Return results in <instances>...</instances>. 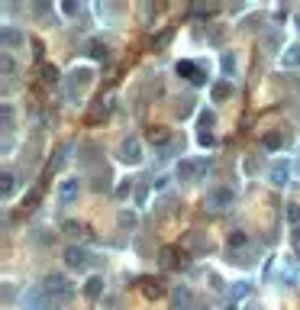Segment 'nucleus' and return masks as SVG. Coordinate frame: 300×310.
Masks as SVG:
<instances>
[{"label":"nucleus","mask_w":300,"mask_h":310,"mask_svg":"<svg viewBox=\"0 0 300 310\" xmlns=\"http://www.w3.org/2000/svg\"><path fill=\"white\" fill-rule=\"evenodd\" d=\"M233 197H236V191L233 188H220V191H213V194H210V207H213V210H223V207H229L233 204Z\"/></svg>","instance_id":"obj_2"},{"label":"nucleus","mask_w":300,"mask_h":310,"mask_svg":"<svg viewBox=\"0 0 300 310\" xmlns=\"http://www.w3.org/2000/svg\"><path fill=\"white\" fill-rule=\"evenodd\" d=\"M262 142H265V149H281V142H284V139H281V133H268Z\"/></svg>","instance_id":"obj_15"},{"label":"nucleus","mask_w":300,"mask_h":310,"mask_svg":"<svg viewBox=\"0 0 300 310\" xmlns=\"http://www.w3.org/2000/svg\"><path fill=\"white\" fill-rule=\"evenodd\" d=\"M13 194V175H3V197Z\"/></svg>","instance_id":"obj_21"},{"label":"nucleus","mask_w":300,"mask_h":310,"mask_svg":"<svg viewBox=\"0 0 300 310\" xmlns=\"http://www.w3.org/2000/svg\"><path fill=\"white\" fill-rule=\"evenodd\" d=\"M288 220H291V223H300V207H297V204L288 207Z\"/></svg>","instance_id":"obj_19"},{"label":"nucleus","mask_w":300,"mask_h":310,"mask_svg":"<svg viewBox=\"0 0 300 310\" xmlns=\"http://www.w3.org/2000/svg\"><path fill=\"white\" fill-rule=\"evenodd\" d=\"M100 291H104V281H100V278H91V281H87L84 294H87L91 301H97V298H100Z\"/></svg>","instance_id":"obj_11"},{"label":"nucleus","mask_w":300,"mask_h":310,"mask_svg":"<svg viewBox=\"0 0 300 310\" xmlns=\"http://www.w3.org/2000/svg\"><path fill=\"white\" fill-rule=\"evenodd\" d=\"M58 197H61V204H71L74 197H78V181H61V188H58Z\"/></svg>","instance_id":"obj_7"},{"label":"nucleus","mask_w":300,"mask_h":310,"mask_svg":"<svg viewBox=\"0 0 300 310\" xmlns=\"http://www.w3.org/2000/svg\"><path fill=\"white\" fill-rule=\"evenodd\" d=\"M284 65H288V68H294V65H300V45H291V49H288V55H284Z\"/></svg>","instance_id":"obj_13"},{"label":"nucleus","mask_w":300,"mask_h":310,"mask_svg":"<svg viewBox=\"0 0 300 310\" xmlns=\"http://www.w3.org/2000/svg\"><path fill=\"white\" fill-rule=\"evenodd\" d=\"M65 233H68V236H81L84 226H81V223H65Z\"/></svg>","instance_id":"obj_18"},{"label":"nucleus","mask_w":300,"mask_h":310,"mask_svg":"<svg viewBox=\"0 0 300 310\" xmlns=\"http://www.w3.org/2000/svg\"><path fill=\"white\" fill-rule=\"evenodd\" d=\"M168 139H171V129H165V126L149 129V142H152V146H165Z\"/></svg>","instance_id":"obj_9"},{"label":"nucleus","mask_w":300,"mask_h":310,"mask_svg":"<svg viewBox=\"0 0 300 310\" xmlns=\"http://www.w3.org/2000/svg\"><path fill=\"white\" fill-rule=\"evenodd\" d=\"M249 243V236H245L242 230H236V233H229V246H245Z\"/></svg>","instance_id":"obj_16"},{"label":"nucleus","mask_w":300,"mask_h":310,"mask_svg":"<svg viewBox=\"0 0 300 310\" xmlns=\"http://www.w3.org/2000/svg\"><path fill=\"white\" fill-rule=\"evenodd\" d=\"M129 191H133V181H129V184H120V191H117V194H120V197H126Z\"/></svg>","instance_id":"obj_23"},{"label":"nucleus","mask_w":300,"mask_h":310,"mask_svg":"<svg viewBox=\"0 0 300 310\" xmlns=\"http://www.w3.org/2000/svg\"><path fill=\"white\" fill-rule=\"evenodd\" d=\"M229 91H233V84H229V81H220V84L213 87V100H223Z\"/></svg>","instance_id":"obj_14"},{"label":"nucleus","mask_w":300,"mask_h":310,"mask_svg":"<svg viewBox=\"0 0 300 310\" xmlns=\"http://www.w3.org/2000/svg\"><path fill=\"white\" fill-rule=\"evenodd\" d=\"M194 171H197V165H194V162H184V165H181V178H190Z\"/></svg>","instance_id":"obj_20"},{"label":"nucleus","mask_w":300,"mask_h":310,"mask_svg":"<svg viewBox=\"0 0 300 310\" xmlns=\"http://www.w3.org/2000/svg\"><path fill=\"white\" fill-rule=\"evenodd\" d=\"M107 113H110V103H107V100H97V103H94V107H91V113L84 116V120H87V123H91V126H94V123H100V120H104Z\"/></svg>","instance_id":"obj_6"},{"label":"nucleus","mask_w":300,"mask_h":310,"mask_svg":"<svg viewBox=\"0 0 300 310\" xmlns=\"http://www.w3.org/2000/svg\"><path fill=\"white\" fill-rule=\"evenodd\" d=\"M200 146H213V136H210V133H200Z\"/></svg>","instance_id":"obj_22"},{"label":"nucleus","mask_w":300,"mask_h":310,"mask_svg":"<svg viewBox=\"0 0 300 310\" xmlns=\"http://www.w3.org/2000/svg\"><path fill=\"white\" fill-rule=\"evenodd\" d=\"M178 74H187V81H194V84H203V81H207L194 61H178Z\"/></svg>","instance_id":"obj_3"},{"label":"nucleus","mask_w":300,"mask_h":310,"mask_svg":"<svg viewBox=\"0 0 300 310\" xmlns=\"http://www.w3.org/2000/svg\"><path fill=\"white\" fill-rule=\"evenodd\" d=\"M87 259H91V256H87L84 249H74V246L65 252V262H68L71 268H84V265H87Z\"/></svg>","instance_id":"obj_4"},{"label":"nucleus","mask_w":300,"mask_h":310,"mask_svg":"<svg viewBox=\"0 0 300 310\" xmlns=\"http://www.w3.org/2000/svg\"><path fill=\"white\" fill-rule=\"evenodd\" d=\"M42 291L49 294V298H68V294H71V285H68L61 275H49L45 285H42Z\"/></svg>","instance_id":"obj_1"},{"label":"nucleus","mask_w":300,"mask_h":310,"mask_svg":"<svg viewBox=\"0 0 300 310\" xmlns=\"http://www.w3.org/2000/svg\"><path fill=\"white\" fill-rule=\"evenodd\" d=\"M42 81H49V84H55V81H58V71H55L52 65H45V68H42Z\"/></svg>","instance_id":"obj_17"},{"label":"nucleus","mask_w":300,"mask_h":310,"mask_svg":"<svg viewBox=\"0 0 300 310\" xmlns=\"http://www.w3.org/2000/svg\"><path fill=\"white\" fill-rule=\"evenodd\" d=\"M294 243H297V246H300V230H297V236H294Z\"/></svg>","instance_id":"obj_24"},{"label":"nucleus","mask_w":300,"mask_h":310,"mask_svg":"<svg viewBox=\"0 0 300 310\" xmlns=\"http://www.w3.org/2000/svg\"><path fill=\"white\" fill-rule=\"evenodd\" d=\"M142 294H146V298H161V294H165V285H161V281H155V278H142Z\"/></svg>","instance_id":"obj_5"},{"label":"nucleus","mask_w":300,"mask_h":310,"mask_svg":"<svg viewBox=\"0 0 300 310\" xmlns=\"http://www.w3.org/2000/svg\"><path fill=\"white\" fill-rule=\"evenodd\" d=\"M271 181H275L278 188L288 184V168H284V165H275V168H271Z\"/></svg>","instance_id":"obj_12"},{"label":"nucleus","mask_w":300,"mask_h":310,"mask_svg":"<svg viewBox=\"0 0 300 310\" xmlns=\"http://www.w3.org/2000/svg\"><path fill=\"white\" fill-rule=\"evenodd\" d=\"M120 158H123V162H133V165H136V162L142 158V155H139V142H136V139L123 142V155H120Z\"/></svg>","instance_id":"obj_8"},{"label":"nucleus","mask_w":300,"mask_h":310,"mask_svg":"<svg viewBox=\"0 0 300 310\" xmlns=\"http://www.w3.org/2000/svg\"><path fill=\"white\" fill-rule=\"evenodd\" d=\"M71 84H68V94H71V97H78V91H81V87H84V81H87V68H81V71H78V68H74V74H71Z\"/></svg>","instance_id":"obj_10"}]
</instances>
